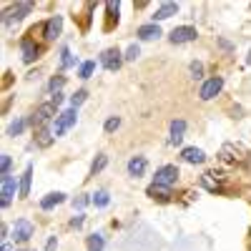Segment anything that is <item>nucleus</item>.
Segmentation results:
<instances>
[{
    "mask_svg": "<svg viewBox=\"0 0 251 251\" xmlns=\"http://www.w3.org/2000/svg\"><path fill=\"white\" fill-rule=\"evenodd\" d=\"M176 178H178V169H176V166H161V169L156 171V176H153V183L163 186V188H171L176 183Z\"/></svg>",
    "mask_w": 251,
    "mask_h": 251,
    "instance_id": "obj_1",
    "label": "nucleus"
},
{
    "mask_svg": "<svg viewBox=\"0 0 251 251\" xmlns=\"http://www.w3.org/2000/svg\"><path fill=\"white\" fill-rule=\"evenodd\" d=\"M75 118H78V111H75V108H71V111H63V113L55 118L53 133H55V136H63V133H66V131L71 128V126L75 123Z\"/></svg>",
    "mask_w": 251,
    "mask_h": 251,
    "instance_id": "obj_2",
    "label": "nucleus"
},
{
    "mask_svg": "<svg viewBox=\"0 0 251 251\" xmlns=\"http://www.w3.org/2000/svg\"><path fill=\"white\" fill-rule=\"evenodd\" d=\"M30 236H33V224H30L28 219L15 221V226H13V239H15L18 244H25Z\"/></svg>",
    "mask_w": 251,
    "mask_h": 251,
    "instance_id": "obj_3",
    "label": "nucleus"
},
{
    "mask_svg": "<svg viewBox=\"0 0 251 251\" xmlns=\"http://www.w3.org/2000/svg\"><path fill=\"white\" fill-rule=\"evenodd\" d=\"M221 88H224V80H221L219 75H216V78H208L203 86H201V93H199V96H201L203 100H211L214 96L221 93Z\"/></svg>",
    "mask_w": 251,
    "mask_h": 251,
    "instance_id": "obj_4",
    "label": "nucleus"
},
{
    "mask_svg": "<svg viewBox=\"0 0 251 251\" xmlns=\"http://www.w3.org/2000/svg\"><path fill=\"white\" fill-rule=\"evenodd\" d=\"M55 108H58V106H55L53 100H50V103H43V106H40V108L35 111V116H33V123L43 128V126H46V123H48V121L55 116Z\"/></svg>",
    "mask_w": 251,
    "mask_h": 251,
    "instance_id": "obj_5",
    "label": "nucleus"
},
{
    "mask_svg": "<svg viewBox=\"0 0 251 251\" xmlns=\"http://www.w3.org/2000/svg\"><path fill=\"white\" fill-rule=\"evenodd\" d=\"M121 53L116 50V48H108V50H103V55H100V66L106 68V71H118L121 68Z\"/></svg>",
    "mask_w": 251,
    "mask_h": 251,
    "instance_id": "obj_6",
    "label": "nucleus"
},
{
    "mask_svg": "<svg viewBox=\"0 0 251 251\" xmlns=\"http://www.w3.org/2000/svg\"><path fill=\"white\" fill-rule=\"evenodd\" d=\"M191 40H196V28H191V25L174 28V33H171V43H191Z\"/></svg>",
    "mask_w": 251,
    "mask_h": 251,
    "instance_id": "obj_7",
    "label": "nucleus"
},
{
    "mask_svg": "<svg viewBox=\"0 0 251 251\" xmlns=\"http://www.w3.org/2000/svg\"><path fill=\"white\" fill-rule=\"evenodd\" d=\"M15 191H18L15 178H13L10 174H8V176H3V206H10V201H13Z\"/></svg>",
    "mask_w": 251,
    "mask_h": 251,
    "instance_id": "obj_8",
    "label": "nucleus"
},
{
    "mask_svg": "<svg viewBox=\"0 0 251 251\" xmlns=\"http://www.w3.org/2000/svg\"><path fill=\"white\" fill-rule=\"evenodd\" d=\"M221 158H224V161H228V163H234V161H241V158H244V151H241V146L226 143L224 149H221Z\"/></svg>",
    "mask_w": 251,
    "mask_h": 251,
    "instance_id": "obj_9",
    "label": "nucleus"
},
{
    "mask_svg": "<svg viewBox=\"0 0 251 251\" xmlns=\"http://www.w3.org/2000/svg\"><path fill=\"white\" fill-rule=\"evenodd\" d=\"M60 30H63V18H60V15H53L48 23H46V38L53 40V38L60 35Z\"/></svg>",
    "mask_w": 251,
    "mask_h": 251,
    "instance_id": "obj_10",
    "label": "nucleus"
},
{
    "mask_svg": "<svg viewBox=\"0 0 251 251\" xmlns=\"http://www.w3.org/2000/svg\"><path fill=\"white\" fill-rule=\"evenodd\" d=\"M30 10H33V3H15V5H13V10H10V13H5V23H10L13 18L18 20V18L28 15Z\"/></svg>",
    "mask_w": 251,
    "mask_h": 251,
    "instance_id": "obj_11",
    "label": "nucleus"
},
{
    "mask_svg": "<svg viewBox=\"0 0 251 251\" xmlns=\"http://www.w3.org/2000/svg\"><path fill=\"white\" fill-rule=\"evenodd\" d=\"M183 131H186V123L178 118V121H174L171 123V136H169V143L171 146H178L181 141H183Z\"/></svg>",
    "mask_w": 251,
    "mask_h": 251,
    "instance_id": "obj_12",
    "label": "nucleus"
},
{
    "mask_svg": "<svg viewBox=\"0 0 251 251\" xmlns=\"http://www.w3.org/2000/svg\"><path fill=\"white\" fill-rule=\"evenodd\" d=\"M183 161L186 163H203L206 161V153L201 151V149H196V146H191V149H183Z\"/></svg>",
    "mask_w": 251,
    "mask_h": 251,
    "instance_id": "obj_13",
    "label": "nucleus"
},
{
    "mask_svg": "<svg viewBox=\"0 0 251 251\" xmlns=\"http://www.w3.org/2000/svg\"><path fill=\"white\" fill-rule=\"evenodd\" d=\"M20 50H23V60H25V63H33V60L38 58V46L33 43L30 38H25L23 43H20Z\"/></svg>",
    "mask_w": 251,
    "mask_h": 251,
    "instance_id": "obj_14",
    "label": "nucleus"
},
{
    "mask_svg": "<svg viewBox=\"0 0 251 251\" xmlns=\"http://www.w3.org/2000/svg\"><path fill=\"white\" fill-rule=\"evenodd\" d=\"M176 13H178V5H176V3H163V5L156 10V15H153V23H156V20L171 18V15H176Z\"/></svg>",
    "mask_w": 251,
    "mask_h": 251,
    "instance_id": "obj_15",
    "label": "nucleus"
},
{
    "mask_svg": "<svg viewBox=\"0 0 251 251\" xmlns=\"http://www.w3.org/2000/svg\"><path fill=\"white\" fill-rule=\"evenodd\" d=\"M161 35V28L156 25V23H149V25H141L138 28V38L141 40H153V38H158Z\"/></svg>",
    "mask_w": 251,
    "mask_h": 251,
    "instance_id": "obj_16",
    "label": "nucleus"
},
{
    "mask_svg": "<svg viewBox=\"0 0 251 251\" xmlns=\"http://www.w3.org/2000/svg\"><path fill=\"white\" fill-rule=\"evenodd\" d=\"M143 171H146V158H143V156H136V158L128 161V174H131V176L138 178Z\"/></svg>",
    "mask_w": 251,
    "mask_h": 251,
    "instance_id": "obj_17",
    "label": "nucleus"
},
{
    "mask_svg": "<svg viewBox=\"0 0 251 251\" xmlns=\"http://www.w3.org/2000/svg\"><path fill=\"white\" fill-rule=\"evenodd\" d=\"M30 178H33V166L28 163L23 178H20V196H28V194H30Z\"/></svg>",
    "mask_w": 251,
    "mask_h": 251,
    "instance_id": "obj_18",
    "label": "nucleus"
},
{
    "mask_svg": "<svg viewBox=\"0 0 251 251\" xmlns=\"http://www.w3.org/2000/svg\"><path fill=\"white\" fill-rule=\"evenodd\" d=\"M63 199H66L63 194H48V196H46L43 201H40V208H46V211H48V208H53V206L63 203Z\"/></svg>",
    "mask_w": 251,
    "mask_h": 251,
    "instance_id": "obj_19",
    "label": "nucleus"
},
{
    "mask_svg": "<svg viewBox=\"0 0 251 251\" xmlns=\"http://www.w3.org/2000/svg\"><path fill=\"white\" fill-rule=\"evenodd\" d=\"M149 196H153V199H158V201H169V196H171V191L169 188H163V186H151L149 188Z\"/></svg>",
    "mask_w": 251,
    "mask_h": 251,
    "instance_id": "obj_20",
    "label": "nucleus"
},
{
    "mask_svg": "<svg viewBox=\"0 0 251 251\" xmlns=\"http://www.w3.org/2000/svg\"><path fill=\"white\" fill-rule=\"evenodd\" d=\"M103 244H106V241H103V236H100V234L88 236V249H91V251H100V249H103Z\"/></svg>",
    "mask_w": 251,
    "mask_h": 251,
    "instance_id": "obj_21",
    "label": "nucleus"
},
{
    "mask_svg": "<svg viewBox=\"0 0 251 251\" xmlns=\"http://www.w3.org/2000/svg\"><path fill=\"white\" fill-rule=\"evenodd\" d=\"M106 8H108V18H111V23H108L106 28H111V25H113V20L118 23V10H121V5H118V3H106Z\"/></svg>",
    "mask_w": 251,
    "mask_h": 251,
    "instance_id": "obj_22",
    "label": "nucleus"
},
{
    "mask_svg": "<svg viewBox=\"0 0 251 251\" xmlns=\"http://www.w3.org/2000/svg\"><path fill=\"white\" fill-rule=\"evenodd\" d=\"M50 141H53V136H50L48 128H40L38 131V146H50Z\"/></svg>",
    "mask_w": 251,
    "mask_h": 251,
    "instance_id": "obj_23",
    "label": "nucleus"
},
{
    "mask_svg": "<svg viewBox=\"0 0 251 251\" xmlns=\"http://www.w3.org/2000/svg\"><path fill=\"white\" fill-rule=\"evenodd\" d=\"M93 71H96V63H93V60H86V63L80 66V73H78V75H80V78H91Z\"/></svg>",
    "mask_w": 251,
    "mask_h": 251,
    "instance_id": "obj_24",
    "label": "nucleus"
},
{
    "mask_svg": "<svg viewBox=\"0 0 251 251\" xmlns=\"http://www.w3.org/2000/svg\"><path fill=\"white\" fill-rule=\"evenodd\" d=\"M106 163H108V158H106V156H98V158L93 161V166H91V174L96 176L98 171H103V169H106Z\"/></svg>",
    "mask_w": 251,
    "mask_h": 251,
    "instance_id": "obj_25",
    "label": "nucleus"
},
{
    "mask_svg": "<svg viewBox=\"0 0 251 251\" xmlns=\"http://www.w3.org/2000/svg\"><path fill=\"white\" fill-rule=\"evenodd\" d=\"M108 201H111V199H108L106 191H96V194H93V203H96V206H108Z\"/></svg>",
    "mask_w": 251,
    "mask_h": 251,
    "instance_id": "obj_26",
    "label": "nucleus"
},
{
    "mask_svg": "<svg viewBox=\"0 0 251 251\" xmlns=\"http://www.w3.org/2000/svg\"><path fill=\"white\" fill-rule=\"evenodd\" d=\"M23 128H25V121L18 118V121L10 126V128H8V133H10V136H18V133H23Z\"/></svg>",
    "mask_w": 251,
    "mask_h": 251,
    "instance_id": "obj_27",
    "label": "nucleus"
},
{
    "mask_svg": "<svg viewBox=\"0 0 251 251\" xmlns=\"http://www.w3.org/2000/svg\"><path fill=\"white\" fill-rule=\"evenodd\" d=\"M60 66H63V68L73 66V58H71V50H68V48H63V50H60Z\"/></svg>",
    "mask_w": 251,
    "mask_h": 251,
    "instance_id": "obj_28",
    "label": "nucleus"
},
{
    "mask_svg": "<svg viewBox=\"0 0 251 251\" xmlns=\"http://www.w3.org/2000/svg\"><path fill=\"white\" fill-rule=\"evenodd\" d=\"M118 126H121V118H118V116H111V118L106 121V133H113Z\"/></svg>",
    "mask_w": 251,
    "mask_h": 251,
    "instance_id": "obj_29",
    "label": "nucleus"
},
{
    "mask_svg": "<svg viewBox=\"0 0 251 251\" xmlns=\"http://www.w3.org/2000/svg\"><path fill=\"white\" fill-rule=\"evenodd\" d=\"M86 96H88L86 91H78L75 96H71V106H73V108H75V106H80V103L86 100Z\"/></svg>",
    "mask_w": 251,
    "mask_h": 251,
    "instance_id": "obj_30",
    "label": "nucleus"
},
{
    "mask_svg": "<svg viewBox=\"0 0 251 251\" xmlns=\"http://www.w3.org/2000/svg\"><path fill=\"white\" fill-rule=\"evenodd\" d=\"M141 55V50H138V46H131L128 50H126V60H136Z\"/></svg>",
    "mask_w": 251,
    "mask_h": 251,
    "instance_id": "obj_31",
    "label": "nucleus"
},
{
    "mask_svg": "<svg viewBox=\"0 0 251 251\" xmlns=\"http://www.w3.org/2000/svg\"><path fill=\"white\" fill-rule=\"evenodd\" d=\"M201 73H203L201 63H191V75H194V78H201Z\"/></svg>",
    "mask_w": 251,
    "mask_h": 251,
    "instance_id": "obj_32",
    "label": "nucleus"
},
{
    "mask_svg": "<svg viewBox=\"0 0 251 251\" xmlns=\"http://www.w3.org/2000/svg\"><path fill=\"white\" fill-rule=\"evenodd\" d=\"M60 86H63V78H53V80H50V86H48V88H50L53 93H58V88H60Z\"/></svg>",
    "mask_w": 251,
    "mask_h": 251,
    "instance_id": "obj_33",
    "label": "nucleus"
},
{
    "mask_svg": "<svg viewBox=\"0 0 251 251\" xmlns=\"http://www.w3.org/2000/svg\"><path fill=\"white\" fill-rule=\"evenodd\" d=\"M8 171H10V156L3 153V176H8Z\"/></svg>",
    "mask_w": 251,
    "mask_h": 251,
    "instance_id": "obj_34",
    "label": "nucleus"
},
{
    "mask_svg": "<svg viewBox=\"0 0 251 251\" xmlns=\"http://www.w3.org/2000/svg\"><path fill=\"white\" fill-rule=\"evenodd\" d=\"M86 203H88V199H86V196H80V199H75V201H73V206H75V208H83Z\"/></svg>",
    "mask_w": 251,
    "mask_h": 251,
    "instance_id": "obj_35",
    "label": "nucleus"
},
{
    "mask_svg": "<svg viewBox=\"0 0 251 251\" xmlns=\"http://www.w3.org/2000/svg\"><path fill=\"white\" fill-rule=\"evenodd\" d=\"M71 226H73V228H80V226H83V216H75V219L71 221Z\"/></svg>",
    "mask_w": 251,
    "mask_h": 251,
    "instance_id": "obj_36",
    "label": "nucleus"
},
{
    "mask_svg": "<svg viewBox=\"0 0 251 251\" xmlns=\"http://www.w3.org/2000/svg\"><path fill=\"white\" fill-rule=\"evenodd\" d=\"M3 251H10V246H8V244H3Z\"/></svg>",
    "mask_w": 251,
    "mask_h": 251,
    "instance_id": "obj_37",
    "label": "nucleus"
},
{
    "mask_svg": "<svg viewBox=\"0 0 251 251\" xmlns=\"http://www.w3.org/2000/svg\"><path fill=\"white\" fill-rule=\"evenodd\" d=\"M246 63H251V55H249V58H246Z\"/></svg>",
    "mask_w": 251,
    "mask_h": 251,
    "instance_id": "obj_38",
    "label": "nucleus"
}]
</instances>
